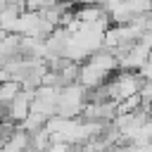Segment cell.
<instances>
[{
    "label": "cell",
    "instance_id": "cell-13",
    "mask_svg": "<svg viewBox=\"0 0 152 152\" xmlns=\"http://www.w3.org/2000/svg\"><path fill=\"white\" fill-rule=\"evenodd\" d=\"M0 31H2V28H0Z\"/></svg>",
    "mask_w": 152,
    "mask_h": 152
},
{
    "label": "cell",
    "instance_id": "cell-9",
    "mask_svg": "<svg viewBox=\"0 0 152 152\" xmlns=\"http://www.w3.org/2000/svg\"><path fill=\"white\" fill-rule=\"evenodd\" d=\"M135 109H140V95H131V97H124L116 102V114H128Z\"/></svg>",
    "mask_w": 152,
    "mask_h": 152
},
{
    "label": "cell",
    "instance_id": "cell-2",
    "mask_svg": "<svg viewBox=\"0 0 152 152\" xmlns=\"http://www.w3.org/2000/svg\"><path fill=\"white\" fill-rule=\"evenodd\" d=\"M142 83H145V78L140 76V71H131V69H124L114 78H107V86H109V93H112L114 102H119L124 97H131V95H138Z\"/></svg>",
    "mask_w": 152,
    "mask_h": 152
},
{
    "label": "cell",
    "instance_id": "cell-7",
    "mask_svg": "<svg viewBox=\"0 0 152 152\" xmlns=\"http://www.w3.org/2000/svg\"><path fill=\"white\" fill-rule=\"evenodd\" d=\"M19 90H21L19 81H14V78L2 81V83H0V104H2V107H7V104L19 95Z\"/></svg>",
    "mask_w": 152,
    "mask_h": 152
},
{
    "label": "cell",
    "instance_id": "cell-8",
    "mask_svg": "<svg viewBox=\"0 0 152 152\" xmlns=\"http://www.w3.org/2000/svg\"><path fill=\"white\" fill-rule=\"evenodd\" d=\"M17 21H19L17 12H12V10H2L0 12V28L5 33H17Z\"/></svg>",
    "mask_w": 152,
    "mask_h": 152
},
{
    "label": "cell",
    "instance_id": "cell-1",
    "mask_svg": "<svg viewBox=\"0 0 152 152\" xmlns=\"http://www.w3.org/2000/svg\"><path fill=\"white\" fill-rule=\"evenodd\" d=\"M88 102V90L81 83H69L57 93V116L62 119H78Z\"/></svg>",
    "mask_w": 152,
    "mask_h": 152
},
{
    "label": "cell",
    "instance_id": "cell-5",
    "mask_svg": "<svg viewBox=\"0 0 152 152\" xmlns=\"http://www.w3.org/2000/svg\"><path fill=\"white\" fill-rule=\"evenodd\" d=\"M86 62H90V64H95V66H100L102 71H107V74H112V71H116L119 69V59L114 57V52L109 50V48H97L95 52H90L88 55V59Z\"/></svg>",
    "mask_w": 152,
    "mask_h": 152
},
{
    "label": "cell",
    "instance_id": "cell-3",
    "mask_svg": "<svg viewBox=\"0 0 152 152\" xmlns=\"http://www.w3.org/2000/svg\"><path fill=\"white\" fill-rule=\"evenodd\" d=\"M31 102H33V90H26V88H21L19 90V95L7 104V119H12L14 124H21L26 116H28V112H31Z\"/></svg>",
    "mask_w": 152,
    "mask_h": 152
},
{
    "label": "cell",
    "instance_id": "cell-6",
    "mask_svg": "<svg viewBox=\"0 0 152 152\" xmlns=\"http://www.w3.org/2000/svg\"><path fill=\"white\" fill-rule=\"evenodd\" d=\"M31 145V133H26L24 128L17 126V131L10 135V140L0 147V152H24L26 147Z\"/></svg>",
    "mask_w": 152,
    "mask_h": 152
},
{
    "label": "cell",
    "instance_id": "cell-12",
    "mask_svg": "<svg viewBox=\"0 0 152 152\" xmlns=\"http://www.w3.org/2000/svg\"><path fill=\"white\" fill-rule=\"evenodd\" d=\"M5 7H7V0H0V12H2Z\"/></svg>",
    "mask_w": 152,
    "mask_h": 152
},
{
    "label": "cell",
    "instance_id": "cell-4",
    "mask_svg": "<svg viewBox=\"0 0 152 152\" xmlns=\"http://www.w3.org/2000/svg\"><path fill=\"white\" fill-rule=\"evenodd\" d=\"M107 78H109V74H107V71H102L100 66L90 64V62H83V64H81V69H78V83H81L86 90H93V88L102 86Z\"/></svg>",
    "mask_w": 152,
    "mask_h": 152
},
{
    "label": "cell",
    "instance_id": "cell-10",
    "mask_svg": "<svg viewBox=\"0 0 152 152\" xmlns=\"http://www.w3.org/2000/svg\"><path fill=\"white\" fill-rule=\"evenodd\" d=\"M66 150H69V145H66V142H50L45 152H66Z\"/></svg>",
    "mask_w": 152,
    "mask_h": 152
},
{
    "label": "cell",
    "instance_id": "cell-11",
    "mask_svg": "<svg viewBox=\"0 0 152 152\" xmlns=\"http://www.w3.org/2000/svg\"><path fill=\"white\" fill-rule=\"evenodd\" d=\"M7 78H10V74H7V71L0 66V83H2V81H7Z\"/></svg>",
    "mask_w": 152,
    "mask_h": 152
}]
</instances>
